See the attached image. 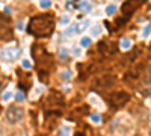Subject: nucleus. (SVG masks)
Listing matches in <instances>:
<instances>
[{
  "instance_id": "f8f14e48",
  "label": "nucleus",
  "mask_w": 151,
  "mask_h": 136,
  "mask_svg": "<svg viewBox=\"0 0 151 136\" xmlns=\"http://www.w3.org/2000/svg\"><path fill=\"white\" fill-rule=\"evenodd\" d=\"M79 30V26H77V24H71V26L65 30V35L67 36H71V35H74L76 32H77Z\"/></svg>"
},
{
  "instance_id": "6ab92c4d",
  "label": "nucleus",
  "mask_w": 151,
  "mask_h": 136,
  "mask_svg": "<svg viewBox=\"0 0 151 136\" xmlns=\"http://www.w3.org/2000/svg\"><path fill=\"white\" fill-rule=\"evenodd\" d=\"M73 55L77 56V58H80V56H82V48H80V47H74V48H73Z\"/></svg>"
},
{
  "instance_id": "7ed1b4c3",
  "label": "nucleus",
  "mask_w": 151,
  "mask_h": 136,
  "mask_svg": "<svg viewBox=\"0 0 151 136\" xmlns=\"http://www.w3.org/2000/svg\"><path fill=\"white\" fill-rule=\"evenodd\" d=\"M23 118H24V110L20 106L12 104L6 109V121L9 124H17V122H20Z\"/></svg>"
},
{
  "instance_id": "f3484780",
  "label": "nucleus",
  "mask_w": 151,
  "mask_h": 136,
  "mask_svg": "<svg viewBox=\"0 0 151 136\" xmlns=\"http://www.w3.org/2000/svg\"><path fill=\"white\" fill-rule=\"evenodd\" d=\"M71 77H73V73L70 70H64L60 73V79H64V80H70Z\"/></svg>"
},
{
  "instance_id": "0eeeda50",
  "label": "nucleus",
  "mask_w": 151,
  "mask_h": 136,
  "mask_svg": "<svg viewBox=\"0 0 151 136\" xmlns=\"http://www.w3.org/2000/svg\"><path fill=\"white\" fill-rule=\"evenodd\" d=\"M89 103H91L94 107H97V109H103V101L100 100L95 94H91V95H89Z\"/></svg>"
},
{
  "instance_id": "39448f33",
  "label": "nucleus",
  "mask_w": 151,
  "mask_h": 136,
  "mask_svg": "<svg viewBox=\"0 0 151 136\" xmlns=\"http://www.w3.org/2000/svg\"><path fill=\"white\" fill-rule=\"evenodd\" d=\"M113 82H115L113 76H110V74H103V76H100L94 80V86L95 88H109V86L113 85Z\"/></svg>"
},
{
  "instance_id": "9d476101",
  "label": "nucleus",
  "mask_w": 151,
  "mask_h": 136,
  "mask_svg": "<svg viewBox=\"0 0 151 136\" xmlns=\"http://www.w3.org/2000/svg\"><path fill=\"white\" fill-rule=\"evenodd\" d=\"M121 48L125 52H129L130 48H132V40L130 38H122L121 40Z\"/></svg>"
},
{
  "instance_id": "f257e3e1",
  "label": "nucleus",
  "mask_w": 151,
  "mask_h": 136,
  "mask_svg": "<svg viewBox=\"0 0 151 136\" xmlns=\"http://www.w3.org/2000/svg\"><path fill=\"white\" fill-rule=\"evenodd\" d=\"M55 27V18L50 14L36 15L29 23V32L35 36H47L53 32Z\"/></svg>"
},
{
  "instance_id": "4be33fe9",
  "label": "nucleus",
  "mask_w": 151,
  "mask_h": 136,
  "mask_svg": "<svg viewBox=\"0 0 151 136\" xmlns=\"http://www.w3.org/2000/svg\"><path fill=\"white\" fill-rule=\"evenodd\" d=\"M21 65H23V68H26V70H29V68H30V60H27V59H24Z\"/></svg>"
},
{
  "instance_id": "2eb2a0df",
  "label": "nucleus",
  "mask_w": 151,
  "mask_h": 136,
  "mask_svg": "<svg viewBox=\"0 0 151 136\" xmlns=\"http://www.w3.org/2000/svg\"><path fill=\"white\" fill-rule=\"evenodd\" d=\"M89 119H91L92 124H100V122H101V117H100L98 114H91L89 115Z\"/></svg>"
},
{
  "instance_id": "412c9836",
  "label": "nucleus",
  "mask_w": 151,
  "mask_h": 136,
  "mask_svg": "<svg viewBox=\"0 0 151 136\" xmlns=\"http://www.w3.org/2000/svg\"><path fill=\"white\" fill-rule=\"evenodd\" d=\"M50 6H52V2H41L40 3V8L41 9H48Z\"/></svg>"
},
{
  "instance_id": "6e6552de",
  "label": "nucleus",
  "mask_w": 151,
  "mask_h": 136,
  "mask_svg": "<svg viewBox=\"0 0 151 136\" xmlns=\"http://www.w3.org/2000/svg\"><path fill=\"white\" fill-rule=\"evenodd\" d=\"M101 33H103V27L100 26V24H94V26L91 27V36L92 38H98Z\"/></svg>"
},
{
  "instance_id": "4468645a",
  "label": "nucleus",
  "mask_w": 151,
  "mask_h": 136,
  "mask_svg": "<svg viewBox=\"0 0 151 136\" xmlns=\"http://www.w3.org/2000/svg\"><path fill=\"white\" fill-rule=\"evenodd\" d=\"M144 82H145V85H151V67L144 73Z\"/></svg>"
},
{
  "instance_id": "aec40b11",
  "label": "nucleus",
  "mask_w": 151,
  "mask_h": 136,
  "mask_svg": "<svg viewBox=\"0 0 151 136\" xmlns=\"http://www.w3.org/2000/svg\"><path fill=\"white\" fill-rule=\"evenodd\" d=\"M151 33V24H148V26L144 29V32H142V35H144V38H147V36Z\"/></svg>"
},
{
  "instance_id": "f03ea898",
  "label": "nucleus",
  "mask_w": 151,
  "mask_h": 136,
  "mask_svg": "<svg viewBox=\"0 0 151 136\" xmlns=\"http://www.w3.org/2000/svg\"><path fill=\"white\" fill-rule=\"evenodd\" d=\"M112 130H115L116 133L119 135H129L133 129V124H132V119L125 115H119L116 117L115 119L112 121V126H110Z\"/></svg>"
},
{
  "instance_id": "9b49d317",
  "label": "nucleus",
  "mask_w": 151,
  "mask_h": 136,
  "mask_svg": "<svg viewBox=\"0 0 151 136\" xmlns=\"http://www.w3.org/2000/svg\"><path fill=\"white\" fill-rule=\"evenodd\" d=\"M91 42H92L91 36H82L80 38V47H89Z\"/></svg>"
},
{
  "instance_id": "dca6fc26",
  "label": "nucleus",
  "mask_w": 151,
  "mask_h": 136,
  "mask_svg": "<svg viewBox=\"0 0 151 136\" xmlns=\"http://www.w3.org/2000/svg\"><path fill=\"white\" fill-rule=\"evenodd\" d=\"M70 21H71V17H70V15H64V17L60 18V21H59V26H62V27H64V26H68Z\"/></svg>"
},
{
  "instance_id": "a211bd4d",
  "label": "nucleus",
  "mask_w": 151,
  "mask_h": 136,
  "mask_svg": "<svg viewBox=\"0 0 151 136\" xmlns=\"http://www.w3.org/2000/svg\"><path fill=\"white\" fill-rule=\"evenodd\" d=\"M79 8H80V9H83V11H86V12H91V9H92V6H91L89 3H86V2H82Z\"/></svg>"
},
{
  "instance_id": "393cba45",
  "label": "nucleus",
  "mask_w": 151,
  "mask_h": 136,
  "mask_svg": "<svg viewBox=\"0 0 151 136\" xmlns=\"http://www.w3.org/2000/svg\"><path fill=\"white\" fill-rule=\"evenodd\" d=\"M3 86H5V80H3V79H0V92H2Z\"/></svg>"
},
{
  "instance_id": "423d86ee",
  "label": "nucleus",
  "mask_w": 151,
  "mask_h": 136,
  "mask_svg": "<svg viewBox=\"0 0 151 136\" xmlns=\"http://www.w3.org/2000/svg\"><path fill=\"white\" fill-rule=\"evenodd\" d=\"M98 52L101 55H104V56H110V55L115 53V47H113L110 42H107V41H101L98 44Z\"/></svg>"
},
{
  "instance_id": "5701e85b",
  "label": "nucleus",
  "mask_w": 151,
  "mask_h": 136,
  "mask_svg": "<svg viewBox=\"0 0 151 136\" xmlns=\"http://www.w3.org/2000/svg\"><path fill=\"white\" fill-rule=\"evenodd\" d=\"M60 133H62L60 136H68V133H70V129H68V127H64Z\"/></svg>"
},
{
  "instance_id": "1a4fd4ad",
  "label": "nucleus",
  "mask_w": 151,
  "mask_h": 136,
  "mask_svg": "<svg viewBox=\"0 0 151 136\" xmlns=\"http://www.w3.org/2000/svg\"><path fill=\"white\" fill-rule=\"evenodd\" d=\"M116 9H118V6H116L115 3H109V5L106 6V14H107L109 17H112V15L116 14Z\"/></svg>"
},
{
  "instance_id": "b1692460",
  "label": "nucleus",
  "mask_w": 151,
  "mask_h": 136,
  "mask_svg": "<svg viewBox=\"0 0 151 136\" xmlns=\"http://www.w3.org/2000/svg\"><path fill=\"white\" fill-rule=\"evenodd\" d=\"M15 98H17V101H23V100H24V98H23V94H21V92H18V94L15 95Z\"/></svg>"
},
{
  "instance_id": "bb28decb",
  "label": "nucleus",
  "mask_w": 151,
  "mask_h": 136,
  "mask_svg": "<svg viewBox=\"0 0 151 136\" xmlns=\"http://www.w3.org/2000/svg\"><path fill=\"white\" fill-rule=\"evenodd\" d=\"M74 136H85L83 133H77V135H74Z\"/></svg>"
},
{
  "instance_id": "a878e982",
  "label": "nucleus",
  "mask_w": 151,
  "mask_h": 136,
  "mask_svg": "<svg viewBox=\"0 0 151 136\" xmlns=\"http://www.w3.org/2000/svg\"><path fill=\"white\" fill-rule=\"evenodd\" d=\"M0 136H3V129L0 127Z\"/></svg>"
},
{
  "instance_id": "20e7f679",
  "label": "nucleus",
  "mask_w": 151,
  "mask_h": 136,
  "mask_svg": "<svg viewBox=\"0 0 151 136\" xmlns=\"http://www.w3.org/2000/svg\"><path fill=\"white\" fill-rule=\"evenodd\" d=\"M130 95L124 91H118V92H113L110 97H109V103L113 109H121L122 106L127 104Z\"/></svg>"
},
{
  "instance_id": "ddd939ff",
  "label": "nucleus",
  "mask_w": 151,
  "mask_h": 136,
  "mask_svg": "<svg viewBox=\"0 0 151 136\" xmlns=\"http://www.w3.org/2000/svg\"><path fill=\"white\" fill-rule=\"evenodd\" d=\"M68 55H70V50H68V48H65V47L59 48V58H60L62 60L67 59V58H68Z\"/></svg>"
}]
</instances>
